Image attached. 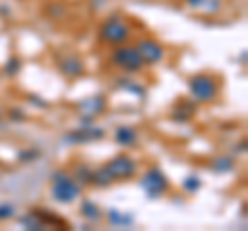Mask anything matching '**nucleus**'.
Here are the masks:
<instances>
[{
  "label": "nucleus",
  "instance_id": "1",
  "mask_svg": "<svg viewBox=\"0 0 248 231\" xmlns=\"http://www.w3.org/2000/svg\"><path fill=\"white\" fill-rule=\"evenodd\" d=\"M83 186L66 172H58L52 175V198L62 204H71L81 196Z\"/></svg>",
  "mask_w": 248,
  "mask_h": 231
},
{
  "label": "nucleus",
  "instance_id": "2",
  "mask_svg": "<svg viewBox=\"0 0 248 231\" xmlns=\"http://www.w3.org/2000/svg\"><path fill=\"white\" fill-rule=\"evenodd\" d=\"M188 91L195 101L209 103L219 95V83H217L211 74H197L188 81Z\"/></svg>",
  "mask_w": 248,
  "mask_h": 231
},
{
  "label": "nucleus",
  "instance_id": "3",
  "mask_svg": "<svg viewBox=\"0 0 248 231\" xmlns=\"http://www.w3.org/2000/svg\"><path fill=\"white\" fill-rule=\"evenodd\" d=\"M112 64L122 68V71H126V72H137V71H141V68L145 66L143 58L139 56L135 45H126V43H120L118 48H114Z\"/></svg>",
  "mask_w": 248,
  "mask_h": 231
},
{
  "label": "nucleus",
  "instance_id": "4",
  "mask_svg": "<svg viewBox=\"0 0 248 231\" xmlns=\"http://www.w3.org/2000/svg\"><path fill=\"white\" fill-rule=\"evenodd\" d=\"M141 188L149 198H159L166 194V190L170 188V182L159 167H149L141 178Z\"/></svg>",
  "mask_w": 248,
  "mask_h": 231
},
{
  "label": "nucleus",
  "instance_id": "5",
  "mask_svg": "<svg viewBox=\"0 0 248 231\" xmlns=\"http://www.w3.org/2000/svg\"><path fill=\"white\" fill-rule=\"evenodd\" d=\"M102 40L106 43H114V45H120V43H126L128 37H130V27L126 25V21L120 19V17H112L108 19L104 25H102Z\"/></svg>",
  "mask_w": 248,
  "mask_h": 231
},
{
  "label": "nucleus",
  "instance_id": "6",
  "mask_svg": "<svg viewBox=\"0 0 248 231\" xmlns=\"http://www.w3.org/2000/svg\"><path fill=\"white\" fill-rule=\"evenodd\" d=\"M106 169H108V173L112 175L114 182L116 180H128L137 173V163L126 155H118L106 165Z\"/></svg>",
  "mask_w": 248,
  "mask_h": 231
},
{
  "label": "nucleus",
  "instance_id": "7",
  "mask_svg": "<svg viewBox=\"0 0 248 231\" xmlns=\"http://www.w3.org/2000/svg\"><path fill=\"white\" fill-rule=\"evenodd\" d=\"M137 52H139V56L143 58V62L145 64H159L161 60L166 58V50H164V45H161L159 42H155V40H141L137 45Z\"/></svg>",
  "mask_w": 248,
  "mask_h": 231
},
{
  "label": "nucleus",
  "instance_id": "8",
  "mask_svg": "<svg viewBox=\"0 0 248 231\" xmlns=\"http://www.w3.org/2000/svg\"><path fill=\"white\" fill-rule=\"evenodd\" d=\"M104 136L102 128H83V130H75V132L66 134L68 143H87V141H97Z\"/></svg>",
  "mask_w": 248,
  "mask_h": 231
},
{
  "label": "nucleus",
  "instance_id": "9",
  "mask_svg": "<svg viewBox=\"0 0 248 231\" xmlns=\"http://www.w3.org/2000/svg\"><path fill=\"white\" fill-rule=\"evenodd\" d=\"M116 143L122 144V147H130V144L137 143V130L130 128V126H120L118 130H116Z\"/></svg>",
  "mask_w": 248,
  "mask_h": 231
},
{
  "label": "nucleus",
  "instance_id": "10",
  "mask_svg": "<svg viewBox=\"0 0 248 231\" xmlns=\"http://www.w3.org/2000/svg\"><path fill=\"white\" fill-rule=\"evenodd\" d=\"M58 66H60V71L64 72L66 76H81L83 74V62H81V60H77V58L62 60Z\"/></svg>",
  "mask_w": 248,
  "mask_h": 231
},
{
  "label": "nucleus",
  "instance_id": "11",
  "mask_svg": "<svg viewBox=\"0 0 248 231\" xmlns=\"http://www.w3.org/2000/svg\"><path fill=\"white\" fill-rule=\"evenodd\" d=\"M108 219H110V223L114 227H128V225H133V223H135L133 215H124V213L116 211V209L108 211Z\"/></svg>",
  "mask_w": 248,
  "mask_h": 231
},
{
  "label": "nucleus",
  "instance_id": "12",
  "mask_svg": "<svg viewBox=\"0 0 248 231\" xmlns=\"http://www.w3.org/2000/svg\"><path fill=\"white\" fill-rule=\"evenodd\" d=\"M112 182H114V180H112V175L108 173L106 165H104V167H99V169H95V172H91V184H93V186L106 188V186H110Z\"/></svg>",
  "mask_w": 248,
  "mask_h": 231
},
{
  "label": "nucleus",
  "instance_id": "13",
  "mask_svg": "<svg viewBox=\"0 0 248 231\" xmlns=\"http://www.w3.org/2000/svg\"><path fill=\"white\" fill-rule=\"evenodd\" d=\"M79 211H81L83 217L89 219V221H99L102 219V211H99V206L95 202H91V200H85Z\"/></svg>",
  "mask_w": 248,
  "mask_h": 231
},
{
  "label": "nucleus",
  "instance_id": "14",
  "mask_svg": "<svg viewBox=\"0 0 248 231\" xmlns=\"http://www.w3.org/2000/svg\"><path fill=\"white\" fill-rule=\"evenodd\" d=\"M192 112H195V105H192L190 101H182V103H178V107L174 110V120H178V122H186V120H190Z\"/></svg>",
  "mask_w": 248,
  "mask_h": 231
},
{
  "label": "nucleus",
  "instance_id": "15",
  "mask_svg": "<svg viewBox=\"0 0 248 231\" xmlns=\"http://www.w3.org/2000/svg\"><path fill=\"white\" fill-rule=\"evenodd\" d=\"M83 107H89V112H87V114L95 116L99 110H104V99H102V95H95V97L87 99V101L83 103Z\"/></svg>",
  "mask_w": 248,
  "mask_h": 231
},
{
  "label": "nucleus",
  "instance_id": "16",
  "mask_svg": "<svg viewBox=\"0 0 248 231\" xmlns=\"http://www.w3.org/2000/svg\"><path fill=\"white\" fill-rule=\"evenodd\" d=\"M73 178L77 182H81V184H91V169L87 165H79L75 169V175Z\"/></svg>",
  "mask_w": 248,
  "mask_h": 231
},
{
  "label": "nucleus",
  "instance_id": "17",
  "mask_svg": "<svg viewBox=\"0 0 248 231\" xmlns=\"http://www.w3.org/2000/svg\"><path fill=\"white\" fill-rule=\"evenodd\" d=\"M213 169L215 172H230V169H234V163H232V159H228V157H219L213 161Z\"/></svg>",
  "mask_w": 248,
  "mask_h": 231
},
{
  "label": "nucleus",
  "instance_id": "18",
  "mask_svg": "<svg viewBox=\"0 0 248 231\" xmlns=\"http://www.w3.org/2000/svg\"><path fill=\"white\" fill-rule=\"evenodd\" d=\"M199 188H201V180L197 178V175H190V178H186V182H184V190L197 192Z\"/></svg>",
  "mask_w": 248,
  "mask_h": 231
},
{
  "label": "nucleus",
  "instance_id": "19",
  "mask_svg": "<svg viewBox=\"0 0 248 231\" xmlns=\"http://www.w3.org/2000/svg\"><path fill=\"white\" fill-rule=\"evenodd\" d=\"M15 215V206L13 204H0V221L11 219Z\"/></svg>",
  "mask_w": 248,
  "mask_h": 231
},
{
  "label": "nucleus",
  "instance_id": "20",
  "mask_svg": "<svg viewBox=\"0 0 248 231\" xmlns=\"http://www.w3.org/2000/svg\"><path fill=\"white\" fill-rule=\"evenodd\" d=\"M19 68H21V66H19V60H17V58H13L11 62H6V72H9L11 76H13V74H17Z\"/></svg>",
  "mask_w": 248,
  "mask_h": 231
},
{
  "label": "nucleus",
  "instance_id": "21",
  "mask_svg": "<svg viewBox=\"0 0 248 231\" xmlns=\"http://www.w3.org/2000/svg\"><path fill=\"white\" fill-rule=\"evenodd\" d=\"M184 2H188L190 6H203L205 0H184Z\"/></svg>",
  "mask_w": 248,
  "mask_h": 231
}]
</instances>
